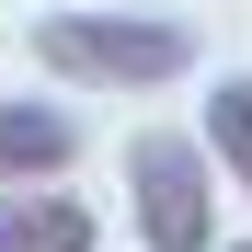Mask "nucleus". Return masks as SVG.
<instances>
[{
	"instance_id": "7ed1b4c3",
	"label": "nucleus",
	"mask_w": 252,
	"mask_h": 252,
	"mask_svg": "<svg viewBox=\"0 0 252 252\" xmlns=\"http://www.w3.org/2000/svg\"><path fill=\"white\" fill-rule=\"evenodd\" d=\"M0 252H92V206L58 184H12L0 195Z\"/></svg>"
},
{
	"instance_id": "20e7f679",
	"label": "nucleus",
	"mask_w": 252,
	"mask_h": 252,
	"mask_svg": "<svg viewBox=\"0 0 252 252\" xmlns=\"http://www.w3.org/2000/svg\"><path fill=\"white\" fill-rule=\"evenodd\" d=\"M80 149V126L58 103H0V184H58Z\"/></svg>"
},
{
	"instance_id": "f03ea898",
	"label": "nucleus",
	"mask_w": 252,
	"mask_h": 252,
	"mask_svg": "<svg viewBox=\"0 0 252 252\" xmlns=\"http://www.w3.org/2000/svg\"><path fill=\"white\" fill-rule=\"evenodd\" d=\"M126 206H138L149 252H218V184H206L195 138H138L126 149Z\"/></svg>"
},
{
	"instance_id": "39448f33",
	"label": "nucleus",
	"mask_w": 252,
	"mask_h": 252,
	"mask_svg": "<svg viewBox=\"0 0 252 252\" xmlns=\"http://www.w3.org/2000/svg\"><path fill=\"white\" fill-rule=\"evenodd\" d=\"M206 149H218L229 172H241V195H252V69L206 92Z\"/></svg>"
},
{
	"instance_id": "f257e3e1",
	"label": "nucleus",
	"mask_w": 252,
	"mask_h": 252,
	"mask_svg": "<svg viewBox=\"0 0 252 252\" xmlns=\"http://www.w3.org/2000/svg\"><path fill=\"white\" fill-rule=\"evenodd\" d=\"M34 58L58 80H92V92H160V80L195 69V34L149 23V12H46L34 23Z\"/></svg>"
}]
</instances>
